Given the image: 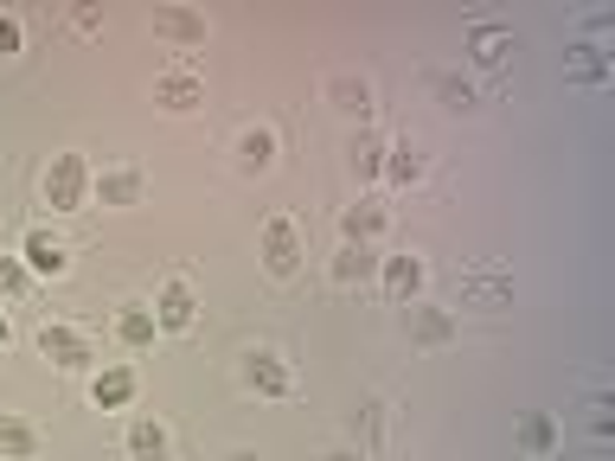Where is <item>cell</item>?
Segmentation results:
<instances>
[{
  "mask_svg": "<svg viewBox=\"0 0 615 461\" xmlns=\"http://www.w3.org/2000/svg\"><path fill=\"white\" fill-rule=\"evenodd\" d=\"M90 193V167H84V154H58L46 167V205L51 212H77Z\"/></svg>",
  "mask_w": 615,
  "mask_h": 461,
  "instance_id": "1",
  "label": "cell"
},
{
  "mask_svg": "<svg viewBox=\"0 0 615 461\" xmlns=\"http://www.w3.org/2000/svg\"><path fill=\"white\" fill-rule=\"evenodd\" d=\"M456 288H461V307H507L512 302V276L500 263H468L456 276Z\"/></svg>",
  "mask_w": 615,
  "mask_h": 461,
  "instance_id": "2",
  "label": "cell"
},
{
  "mask_svg": "<svg viewBox=\"0 0 615 461\" xmlns=\"http://www.w3.org/2000/svg\"><path fill=\"white\" fill-rule=\"evenodd\" d=\"M263 263L276 276H295V263H302V225L295 218H270L263 225Z\"/></svg>",
  "mask_w": 615,
  "mask_h": 461,
  "instance_id": "3",
  "label": "cell"
},
{
  "mask_svg": "<svg viewBox=\"0 0 615 461\" xmlns=\"http://www.w3.org/2000/svg\"><path fill=\"white\" fill-rule=\"evenodd\" d=\"M564 77H570V84H609V51L596 46V39L564 46Z\"/></svg>",
  "mask_w": 615,
  "mask_h": 461,
  "instance_id": "4",
  "label": "cell"
},
{
  "mask_svg": "<svg viewBox=\"0 0 615 461\" xmlns=\"http://www.w3.org/2000/svg\"><path fill=\"white\" fill-rule=\"evenodd\" d=\"M154 102H167V109H193V102H205V77L199 71H160V77H154Z\"/></svg>",
  "mask_w": 615,
  "mask_h": 461,
  "instance_id": "5",
  "label": "cell"
},
{
  "mask_svg": "<svg viewBox=\"0 0 615 461\" xmlns=\"http://www.w3.org/2000/svg\"><path fill=\"white\" fill-rule=\"evenodd\" d=\"M39 353H46L51 365H84V359H90V346H84V333H77V327L46 321V327H39Z\"/></svg>",
  "mask_w": 615,
  "mask_h": 461,
  "instance_id": "6",
  "label": "cell"
},
{
  "mask_svg": "<svg viewBox=\"0 0 615 461\" xmlns=\"http://www.w3.org/2000/svg\"><path fill=\"white\" fill-rule=\"evenodd\" d=\"M384 225H391V212H384L379 199H359V205H346V218H340V230H346V244H372V237H384Z\"/></svg>",
  "mask_w": 615,
  "mask_h": 461,
  "instance_id": "7",
  "label": "cell"
},
{
  "mask_svg": "<svg viewBox=\"0 0 615 461\" xmlns=\"http://www.w3.org/2000/svg\"><path fill=\"white\" fill-rule=\"evenodd\" d=\"M154 32H160V39H179V46H199L205 13H193V7H154Z\"/></svg>",
  "mask_w": 615,
  "mask_h": 461,
  "instance_id": "8",
  "label": "cell"
},
{
  "mask_svg": "<svg viewBox=\"0 0 615 461\" xmlns=\"http://www.w3.org/2000/svg\"><path fill=\"white\" fill-rule=\"evenodd\" d=\"M507 51H512L507 26H475V32H468V58H475L481 71H500V65H507Z\"/></svg>",
  "mask_w": 615,
  "mask_h": 461,
  "instance_id": "9",
  "label": "cell"
},
{
  "mask_svg": "<svg viewBox=\"0 0 615 461\" xmlns=\"http://www.w3.org/2000/svg\"><path fill=\"white\" fill-rule=\"evenodd\" d=\"M26 263H32L39 276H65V269H71V251H65L51 230H26Z\"/></svg>",
  "mask_w": 615,
  "mask_h": 461,
  "instance_id": "10",
  "label": "cell"
},
{
  "mask_svg": "<svg viewBox=\"0 0 615 461\" xmlns=\"http://www.w3.org/2000/svg\"><path fill=\"white\" fill-rule=\"evenodd\" d=\"M328 102L346 109V116H372V84L353 77V71H340V77H328Z\"/></svg>",
  "mask_w": 615,
  "mask_h": 461,
  "instance_id": "11",
  "label": "cell"
},
{
  "mask_svg": "<svg viewBox=\"0 0 615 461\" xmlns=\"http://www.w3.org/2000/svg\"><path fill=\"white\" fill-rule=\"evenodd\" d=\"M154 327H193V295H186V282H167L160 295H154Z\"/></svg>",
  "mask_w": 615,
  "mask_h": 461,
  "instance_id": "12",
  "label": "cell"
},
{
  "mask_svg": "<svg viewBox=\"0 0 615 461\" xmlns=\"http://www.w3.org/2000/svg\"><path fill=\"white\" fill-rule=\"evenodd\" d=\"M372 269H379V256H372V244H340V251H333V282H340V288H353V282H365Z\"/></svg>",
  "mask_w": 615,
  "mask_h": 461,
  "instance_id": "13",
  "label": "cell"
},
{
  "mask_svg": "<svg viewBox=\"0 0 615 461\" xmlns=\"http://www.w3.org/2000/svg\"><path fill=\"white\" fill-rule=\"evenodd\" d=\"M244 379H251L263 398H282V391H289V365H282L276 353H251L244 359Z\"/></svg>",
  "mask_w": 615,
  "mask_h": 461,
  "instance_id": "14",
  "label": "cell"
},
{
  "mask_svg": "<svg viewBox=\"0 0 615 461\" xmlns=\"http://www.w3.org/2000/svg\"><path fill=\"white\" fill-rule=\"evenodd\" d=\"M128 455L135 461H167V430H160L154 416H135V423H128Z\"/></svg>",
  "mask_w": 615,
  "mask_h": 461,
  "instance_id": "15",
  "label": "cell"
},
{
  "mask_svg": "<svg viewBox=\"0 0 615 461\" xmlns=\"http://www.w3.org/2000/svg\"><path fill=\"white\" fill-rule=\"evenodd\" d=\"M270 160H276V135H270V128H244V135H237V167H244V174H263Z\"/></svg>",
  "mask_w": 615,
  "mask_h": 461,
  "instance_id": "16",
  "label": "cell"
},
{
  "mask_svg": "<svg viewBox=\"0 0 615 461\" xmlns=\"http://www.w3.org/2000/svg\"><path fill=\"white\" fill-rule=\"evenodd\" d=\"M410 340H423V346L456 340V314H449V307H417V314H410Z\"/></svg>",
  "mask_w": 615,
  "mask_h": 461,
  "instance_id": "17",
  "label": "cell"
},
{
  "mask_svg": "<svg viewBox=\"0 0 615 461\" xmlns=\"http://www.w3.org/2000/svg\"><path fill=\"white\" fill-rule=\"evenodd\" d=\"M519 449H526V455H551V449H558V423H551L545 410H526V416H519Z\"/></svg>",
  "mask_w": 615,
  "mask_h": 461,
  "instance_id": "18",
  "label": "cell"
},
{
  "mask_svg": "<svg viewBox=\"0 0 615 461\" xmlns=\"http://www.w3.org/2000/svg\"><path fill=\"white\" fill-rule=\"evenodd\" d=\"M90 398H97L102 410H123L128 398H135V372H128V365H109V372H97Z\"/></svg>",
  "mask_w": 615,
  "mask_h": 461,
  "instance_id": "19",
  "label": "cell"
},
{
  "mask_svg": "<svg viewBox=\"0 0 615 461\" xmlns=\"http://www.w3.org/2000/svg\"><path fill=\"white\" fill-rule=\"evenodd\" d=\"M97 199H102V205H135V199H141V174H135V167L102 174V179H97Z\"/></svg>",
  "mask_w": 615,
  "mask_h": 461,
  "instance_id": "20",
  "label": "cell"
},
{
  "mask_svg": "<svg viewBox=\"0 0 615 461\" xmlns=\"http://www.w3.org/2000/svg\"><path fill=\"white\" fill-rule=\"evenodd\" d=\"M430 90L442 97V109H456V116H468V109H475V84H468V77H456V71H436Z\"/></svg>",
  "mask_w": 615,
  "mask_h": 461,
  "instance_id": "21",
  "label": "cell"
},
{
  "mask_svg": "<svg viewBox=\"0 0 615 461\" xmlns=\"http://www.w3.org/2000/svg\"><path fill=\"white\" fill-rule=\"evenodd\" d=\"M32 449H39V430L0 410V455H32Z\"/></svg>",
  "mask_w": 615,
  "mask_h": 461,
  "instance_id": "22",
  "label": "cell"
},
{
  "mask_svg": "<svg viewBox=\"0 0 615 461\" xmlns=\"http://www.w3.org/2000/svg\"><path fill=\"white\" fill-rule=\"evenodd\" d=\"M353 167H359V179H372L384 167V135H372V128H359L353 135Z\"/></svg>",
  "mask_w": 615,
  "mask_h": 461,
  "instance_id": "23",
  "label": "cell"
},
{
  "mask_svg": "<svg viewBox=\"0 0 615 461\" xmlns=\"http://www.w3.org/2000/svg\"><path fill=\"white\" fill-rule=\"evenodd\" d=\"M417 282H423V263H417V256H391V263H384V288H391V295H417Z\"/></svg>",
  "mask_w": 615,
  "mask_h": 461,
  "instance_id": "24",
  "label": "cell"
},
{
  "mask_svg": "<svg viewBox=\"0 0 615 461\" xmlns=\"http://www.w3.org/2000/svg\"><path fill=\"white\" fill-rule=\"evenodd\" d=\"M384 174L398 179V186H417V179H423V154L417 148H384Z\"/></svg>",
  "mask_w": 615,
  "mask_h": 461,
  "instance_id": "25",
  "label": "cell"
},
{
  "mask_svg": "<svg viewBox=\"0 0 615 461\" xmlns=\"http://www.w3.org/2000/svg\"><path fill=\"white\" fill-rule=\"evenodd\" d=\"M116 333H123V346H148L154 340V307H123Z\"/></svg>",
  "mask_w": 615,
  "mask_h": 461,
  "instance_id": "26",
  "label": "cell"
},
{
  "mask_svg": "<svg viewBox=\"0 0 615 461\" xmlns=\"http://www.w3.org/2000/svg\"><path fill=\"white\" fill-rule=\"evenodd\" d=\"M26 288V263L20 256H0V295H20Z\"/></svg>",
  "mask_w": 615,
  "mask_h": 461,
  "instance_id": "27",
  "label": "cell"
},
{
  "mask_svg": "<svg viewBox=\"0 0 615 461\" xmlns=\"http://www.w3.org/2000/svg\"><path fill=\"white\" fill-rule=\"evenodd\" d=\"M359 435H365V442H379V435H384V404H379V398L359 410Z\"/></svg>",
  "mask_w": 615,
  "mask_h": 461,
  "instance_id": "28",
  "label": "cell"
},
{
  "mask_svg": "<svg viewBox=\"0 0 615 461\" xmlns=\"http://www.w3.org/2000/svg\"><path fill=\"white\" fill-rule=\"evenodd\" d=\"M20 20H13V13H0V58H7V51H20Z\"/></svg>",
  "mask_w": 615,
  "mask_h": 461,
  "instance_id": "29",
  "label": "cell"
},
{
  "mask_svg": "<svg viewBox=\"0 0 615 461\" xmlns=\"http://www.w3.org/2000/svg\"><path fill=\"white\" fill-rule=\"evenodd\" d=\"M328 461H359V455H353V449H333V455H328Z\"/></svg>",
  "mask_w": 615,
  "mask_h": 461,
  "instance_id": "30",
  "label": "cell"
},
{
  "mask_svg": "<svg viewBox=\"0 0 615 461\" xmlns=\"http://www.w3.org/2000/svg\"><path fill=\"white\" fill-rule=\"evenodd\" d=\"M7 333H13V327H7V314H0V346H7Z\"/></svg>",
  "mask_w": 615,
  "mask_h": 461,
  "instance_id": "31",
  "label": "cell"
},
{
  "mask_svg": "<svg viewBox=\"0 0 615 461\" xmlns=\"http://www.w3.org/2000/svg\"><path fill=\"white\" fill-rule=\"evenodd\" d=\"M231 461H256V455H231Z\"/></svg>",
  "mask_w": 615,
  "mask_h": 461,
  "instance_id": "32",
  "label": "cell"
}]
</instances>
